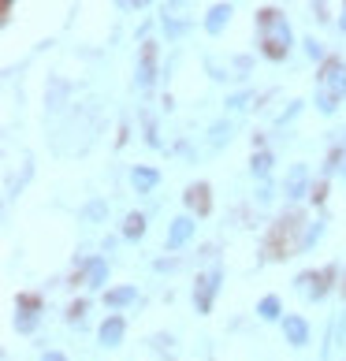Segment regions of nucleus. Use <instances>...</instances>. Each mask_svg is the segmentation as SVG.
Listing matches in <instances>:
<instances>
[{"label": "nucleus", "mask_w": 346, "mask_h": 361, "mask_svg": "<svg viewBox=\"0 0 346 361\" xmlns=\"http://www.w3.org/2000/svg\"><path fill=\"white\" fill-rule=\"evenodd\" d=\"M194 235H197V220L190 216V212H183V216H175L168 224V235H164V250L168 253H179L194 243Z\"/></svg>", "instance_id": "obj_8"}, {"label": "nucleus", "mask_w": 346, "mask_h": 361, "mask_svg": "<svg viewBox=\"0 0 346 361\" xmlns=\"http://www.w3.org/2000/svg\"><path fill=\"white\" fill-rule=\"evenodd\" d=\"M161 171H156L153 164H135L130 168V176H127V183H130V190L135 194H142V197H149V194H156V186H161Z\"/></svg>", "instance_id": "obj_14"}, {"label": "nucleus", "mask_w": 346, "mask_h": 361, "mask_svg": "<svg viewBox=\"0 0 346 361\" xmlns=\"http://www.w3.org/2000/svg\"><path fill=\"white\" fill-rule=\"evenodd\" d=\"M138 302H142V294H138L135 283H123V287H109V290H104V305H109L112 313H123V310H130V305H138Z\"/></svg>", "instance_id": "obj_16"}, {"label": "nucleus", "mask_w": 346, "mask_h": 361, "mask_svg": "<svg viewBox=\"0 0 346 361\" xmlns=\"http://www.w3.org/2000/svg\"><path fill=\"white\" fill-rule=\"evenodd\" d=\"M257 317L264 320V324H283V302L276 298V294H264V298L257 302Z\"/></svg>", "instance_id": "obj_21"}, {"label": "nucleus", "mask_w": 346, "mask_h": 361, "mask_svg": "<svg viewBox=\"0 0 346 361\" xmlns=\"http://www.w3.org/2000/svg\"><path fill=\"white\" fill-rule=\"evenodd\" d=\"M313 104H316V112H321V116H335V112H339V101H335V97H328L324 90H316V93H313Z\"/></svg>", "instance_id": "obj_26"}, {"label": "nucleus", "mask_w": 346, "mask_h": 361, "mask_svg": "<svg viewBox=\"0 0 346 361\" xmlns=\"http://www.w3.org/2000/svg\"><path fill=\"white\" fill-rule=\"evenodd\" d=\"M254 202H257V205H272V202H276V186H272V183H261L257 190H254Z\"/></svg>", "instance_id": "obj_28"}, {"label": "nucleus", "mask_w": 346, "mask_h": 361, "mask_svg": "<svg viewBox=\"0 0 346 361\" xmlns=\"http://www.w3.org/2000/svg\"><path fill=\"white\" fill-rule=\"evenodd\" d=\"M235 138V119H228V116H220L216 123L209 127V149H223Z\"/></svg>", "instance_id": "obj_20"}, {"label": "nucleus", "mask_w": 346, "mask_h": 361, "mask_svg": "<svg viewBox=\"0 0 346 361\" xmlns=\"http://www.w3.org/2000/svg\"><path fill=\"white\" fill-rule=\"evenodd\" d=\"M272 171H276V157H272L268 145L254 149V157H249V176H254L257 183H272Z\"/></svg>", "instance_id": "obj_18"}, {"label": "nucleus", "mask_w": 346, "mask_h": 361, "mask_svg": "<svg viewBox=\"0 0 346 361\" xmlns=\"http://www.w3.org/2000/svg\"><path fill=\"white\" fill-rule=\"evenodd\" d=\"M82 220H89V224L109 220V202H104V197H89V202L82 205Z\"/></svg>", "instance_id": "obj_23"}, {"label": "nucleus", "mask_w": 346, "mask_h": 361, "mask_svg": "<svg viewBox=\"0 0 346 361\" xmlns=\"http://www.w3.org/2000/svg\"><path fill=\"white\" fill-rule=\"evenodd\" d=\"M316 90H324L328 97H335L342 104L346 101V60L331 56L324 68H321V75H316Z\"/></svg>", "instance_id": "obj_5"}, {"label": "nucleus", "mask_w": 346, "mask_h": 361, "mask_svg": "<svg viewBox=\"0 0 346 361\" xmlns=\"http://www.w3.org/2000/svg\"><path fill=\"white\" fill-rule=\"evenodd\" d=\"M279 328H283L287 346H295V350H305V346L313 343V324H309V320H305L302 313H287Z\"/></svg>", "instance_id": "obj_11"}, {"label": "nucleus", "mask_w": 346, "mask_h": 361, "mask_svg": "<svg viewBox=\"0 0 346 361\" xmlns=\"http://www.w3.org/2000/svg\"><path fill=\"white\" fill-rule=\"evenodd\" d=\"M205 68L212 75V82H228V78H231V63H228V68H220L216 60H205Z\"/></svg>", "instance_id": "obj_30"}, {"label": "nucleus", "mask_w": 346, "mask_h": 361, "mask_svg": "<svg viewBox=\"0 0 346 361\" xmlns=\"http://www.w3.org/2000/svg\"><path fill=\"white\" fill-rule=\"evenodd\" d=\"M249 68H254V56H235L231 60V71H238V78H246Z\"/></svg>", "instance_id": "obj_32"}, {"label": "nucleus", "mask_w": 346, "mask_h": 361, "mask_svg": "<svg viewBox=\"0 0 346 361\" xmlns=\"http://www.w3.org/2000/svg\"><path fill=\"white\" fill-rule=\"evenodd\" d=\"M156 23H161V30H164L168 42H183V37L194 30V19H190V16H183V8H179V4L161 8V16H156Z\"/></svg>", "instance_id": "obj_9"}, {"label": "nucleus", "mask_w": 346, "mask_h": 361, "mask_svg": "<svg viewBox=\"0 0 346 361\" xmlns=\"http://www.w3.org/2000/svg\"><path fill=\"white\" fill-rule=\"evenodd\" d=\"M42 361H68L63 350H42Z\"/></svg>", "instance_id": "obj_34"}, {"label": "nucleus", "mask_w": 346, "mask_h": 361, "mask_svg": "<svg viewBox=\"0 0 346 361\" xmlns=\"http://www.w3.org/2000/svg\"><path fill=\"white\" fill-rule=\"evenodd\" d=\"M331 176H339L346 183V145H335V149L328 153V160H324V176L321 179H331Z\"/></svg>", "instance_id": "obj_22"}, {"label": "nucleus", "mask_w": 346, "mask_h": 361, "mask_svg": "<svg viewBox=\"0 0 346 361\" xmlns=\"http://www.w3.org/2000/svg\"><path fill=\"white\" fill-rule=\"evenodd\" d=\"M339 276V269L331 264V269H324V272H302V276H295V290L302 294L305 302H324L328 294H331V279Z\"/></svg>", "instance_id": "obj_3"}, {"label": "nucleus", "mask_w": 346, "mask_h": 361, "mask_svg": "<svg viewBox=\"0 0 346 361\" xmlns=\"http://www.w3.org/2000/svg\"><path fill=\"white\" fill-rule=\"evenodd\" d=\"M86 310H89V302H86V298H78V302H71V305H68V320H71V324H82V317H86Z\"/></svg>", "instance_id": "obj_29"}, {"label": "nucleus", "mask_w": 346, "mask_h": 361, "mask_svg": "<svg viewBox=\"0 0 346 361\" xmlns=\"http://www.w3.org/2000/svg\"><path fill=\"white\" fill-rule=\"evenodd\" d=\"M339 30H342V34H346V4H342V8H339Z\"/></svg>", "instance_id": "obj_35"}, {"label": "nucleus", "mask_w": 346, "mask_h": 361, "mask_svg": "<svg viewBox=\"0 0 346 361\" xmlns=\"http://www.w3.org/2000/svg\"><path fill=\"white\" fill-rule=\"evenodd\" d=\"M16 328H19V336H34V331L42 328V298H37V294H19Z\"/></svg>", "instance_id": "obj_7"}, {"label": "nucleus", "mask_w": 346, "mask_h": 361, "mask_svg": "<svg viewBox=\"0 0 346 361\" xmlns=\"http://www.w3.org/2000/svg\"><path fill=\"white\" fill-rule=\"evenodd\" d=\"M257 37H261V52L268 60H287L290 49H295V26L279 8H261L257 11Z\"/></svg>", "instance_id": "obj_1"}, {"label": "nucleus", "mask_w": 346, "mask_h": 361, "mask_svg": "<svg viewBox=\"0 0 346 361\" xmlns=\"http://www.w3.org/2000/svg\"><path fill=\"white\" fill-rule=\"evenodd\" d=\"M127 339V317L123 313H109L97 324V343L104 346V350H116V346H123Z\"/></svg>", "instance_id": "obj_12"}, {"label": "nucleus", "mask_w": 346, "mask_h": 361, "mask_svg": "<svg viewBox=\"0 0 346 361\" xmlns=\"http://www.w3.org/2000/svg\"><path fill=\"white\" fill-rule=\"evenodd\" d=\"M78 276L89 290H109V279H112V264L104 253H89V257L78 264Z\"/></svg>", "instance_id": "obj_6"}, {"label": "nucleus", "mask_w": 346, "mask_h": 361, "mask_svg": "<svg viewBox=\"0 0 346 361\" xmlns=\"http://www.w3.org/2000/svg\"><path fill=\"white\" fill-rule=\"evenodd\" d=\"M220 287H223V269H220V264H212L209 272H202L194 279V310L197 313H212Z\"/></svg>", "instance_id": "obj_4"}, {"label": "nucleus", "mask_w": 346, "mask_h": 361, "mask_svg": "<svg viewBox=\"0 0 346 361\" xmlns=\"http://www.w3.org/2000/svg\"><path fill=\"white\" fill-rule=\"evenodd\" d=\"M249 101H257V93H254V90H235V93H228L223 109H228V112H246V109H249Z\"/></svg>", "instance_id": "obj_24"}, {"label": "nucleus", "mask_w": 346, "mask_h": 361, "mask_svg": "<svg viewBox=\"0 0 346 361\" xmlns=\"http://www.w3.org/2000/svg\"><path fill=\"white\" fill-rule=\"evenodd\" d=\"M135 86L142 93H149L156 86V45L145 42L142 52H138V63H135Z\"/></svg>", "instance_id": "obj_10"}, {"label": "nucleus", "mask_w": 346, "mask_h": 361, "mask_svg": "<svg viewBox=\"0 0 346 361\" xmlns=\"http://www.w3.org/2000/svg\"><path fill=\"white\" fill-rule=\"evenodd\" d=\"M328 235V216L321 212V216H305L302 224V231H298V246L295 253H309L313 246H321V238Z\"/></svg>", "instance_id": "obj_13"}, {"label": "nucleus", "mask_w": 346, "mask_h": 361, "mask_svg": "<svg viewBox=\"0 0 346 361\" xmlns=\"http://www.w3.org/2000/svg\"><path fill=\"white\" fill-rule=\"evenodd\" d=\"M145 231H149V216H145V212H127L123 227H119V238L138 243V238H145Z\"/></svg>", "instance_id": "obj_19"}, {"label": "nucleus", "mask_w": 346, "mask_h": 361, "mask_svg": "<svg viewBox=\"0 0 346 361\" xmlns=\"http://www.w3.org/2000/svg\"><path fill=\"white\" fill-rule=\"evenodd\" d=\"M302 109H305L302 101H290V109H283V112L276 116V130H279V127H287V123H295V119L302 116Z\"/></svg>", "instance_id": "obj_27"}, {"label": "nucleus", "mask_w": 346, "mask_h": 361, "mask_svg": "<svg viewBox=\"0 0 346 361\" xmlns=\"http://www.w3.org/2000/svg\"><path fill=\"white\" fill-rule=\"evenodd\" d=\"M331 339H335L339 346H346V310L335 317V328H331Z\"/></svg>", "instance_id": "obj_31"}, {"label": "nucleus", "mask_w": 346, "mask_h": 361, "mask_svg": "<svg viewBox=\"0 0 346 361\" xmlns=\"http://www.w3.org/2000/svg\"><path fill=\"white\" fill-rule=\"evenodd\" d=\"M171 269H179V261H175V257H168V261L161 257V261H156V272H171Z\"/></svg>", "instance_id": "obj_33"}, {"label": "nucleus", "mask_w": 346, "mask_h": 361, "mask_svg": "<svg viewBox=\"0 0 346 361\" xmlns=\"http://www.w3.org/2000/svg\"><path fill=\"white\" fill-rule=\"evenodd\" d=\"M313 186H316V179H313L309 164H302V160H298V164H290V168H287L283 183H279V190H283L287 205H298V202H305V197L313 202Z\"/></svg>", "instance_id": "obj_2"}, {"label": "nucleus", "mask_w": 346, "mask_h": 361, "mask_svg": "<svg viewBox=\"0 0 346 361\" xmlns=\"http://www.w3.org/2000/svg\"><path fill=\"white\" fill-rule=\"evenodd\" d=\"M231 16H235V8H231V4H212V8L205 11V19H202L205 34H209V37H220V34L231 26Z\"/></svg>", "instance_id": "obj_17"}, {"label": "nucleus", "mask_w": 346, "mask_h": 361, "mask_svg": "<svg viewBox=\"0 0 346 361\" xmlns=\"http://www.w3.org/2000/svg\"><path fill=\"white\" fill-rule=\"evenodd\" d=\"M183 205L186 212H197V216H209L212 212V190H209V183H190L186 186V194H183Z\"/></svg>", "instance_id": "obj_15"}, {"label": "nucleus", "mask_w": 346, "mask_h": 361, "mask_svg": "<svg viewBox=\"0 0 346 361\" xmlns=\"http://www.w3.org/2000/svg\"><path fill=\"white\" fill-rule=\"evenodd\" d=\"M302 49H305V56H309V60H316L321 68H324V63L331 60V56H328V49H324V42H316V37H305V42H302Z\"/></svg>", "instance_id": "obj_25"}]
</instances>
